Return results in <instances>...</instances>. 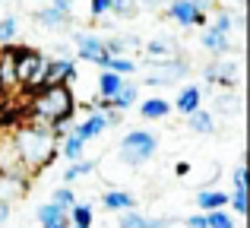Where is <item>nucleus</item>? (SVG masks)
<instances>
[{
    "label": "nucleus",
    "instance_id": "obj_14",
    "mask_svg": "<svg viewBox=\"0 0 250 228\" xmlns=\"http://www.w3.org/2000/svg\"><path fill=\"white\" fill-rule=\"evenodd\" d=\"M25 193H29V184H25V178L0 174V200H3V203H13V200L25 197Z\"/></svg>",
    "mask_w": 250,
    "mask_h": 228
},
{
    "label": "nucleus",
    "instance_id": "obj_29",
    "mask_svg": "<svg viewBox=\"0 0 250 228\" xmlns=\"http://www.w3.org/2000/svg\"><path fill=\"white\" fill-rule=\"evenodd\" d=\"M146 219L149 216H143L140 209H127V212H121V219H117V228H146Z\"/></svg>",
    "mask_w": 250,
    "mask_h": 228
},
{
    "label": "nucleus",
    "instance_id": "obj_36",
    "mask_svg": "<svg viewBox=\"0 0 250 228\" xmlns=\"http://www.w3.org/2000/svg\"><path fill=\"white\" fill-rule=\"evenodd\" d=\"M42 228H70V216L63 212V216H54L48 219V222H42Z\"/></svg>",
    "mask_w": 250,
    "mask_h": 228
},
{
    "label": "nucleus",
    "instance_id": "obj_17",
    "mask_svg": "<svg viewBox=\"0 0 250 228\" xmlns=\"http://www.w3.org/2000/svg\"><path fill=\"white\" fill-rule=\"evenodd\" d=\"M70 19H73V16L54 10V6H44V10L35 13V22L42 25V29H63V25H70Z\"/></svg>",
    "mask_w": 250,
    "mask_h": 228
},
{
    "label": "nucleus",
    "instance_id": "obj_44",
    "mask_svg": "<svg viewBox=\"0 0 250 228\" xmlns=\"http://www.w3.org/2000/svg\"><path fill=\"white\" fill-rule=\"evenodd\" d=\"M70 228H80V225H70Z\"/></svg>",
    "mask_w": 250,
    "mask_h": 228
},
{
    "label": "nucleus",
    "instance_id": "obj_3",
    "mask_svg": "<svg viewBox=\"0 0 250 228\" xmlns=\"http://www.w3.org/2000/svg\"><path fill=\"white\" fill-rule=\"evenodd\" d=\"M155 149H159L155 133H149V130H130L121 140V159H124V165L140 168L155 155Z\"/></svg>",
    "mask_w": 250,
    "mask_h": 228
},
{
    "label": "nucleus",
    "instance_id": "obj_21",
    "mask_svg": "<svg viewBox=\"0 0 250 228\" xmlns=\"http://www.w3.org/2000/svg\"><path fill=\"white\" fill-rule=\"evenodd\" d=\"M57 152H61L67 162H80L83 155H85V143H83L76 133H67V136L61 140V149H57Z\"/></svg>",
    "mask_w": 250,
    "mask_h": 228
},
{
    "label": "nucleus",
    "instance_id": "obj_25",
    "mask_svg": "<svg viewBox=\"0 0 250 228\" xmlns=\"http://www.w3.org/2000/svg\"><path fill=\"white\" fill-rule=\"evenodd\" d=\"M104 70H114L117 76H133L136 73V61L133 57H127V54H111V61H108V67Z\"/></svg>",
    "mask_w": 250,
    "mask_h": 228
},
{
    "label": "nucleus",
    "instance_id": "obj_8",
    "mask_svg": "<svg viewBox=\"0 0 250 228\" xmlns=\"http://www.w3.org/2000/svg\"><path fill=\"white\" fill-rule=\"evenodd\" d=\"M76 80V61L70 57H51L44 70V86H61V83Z\"/></svg>",
    "mask_w": 250,
    "mask_h": 228
},
{
    "label": "nucleus",
    "instance_id": "obj_5",
    "mask_svg": "<svg viewBox=\"0 0 250 228\" xmlns=\"http://www.w3.org/2000/svg\"><path fill=\"white\" fill-rule=\"evenodd\" d=\"M231 32H234V16H231V13H219L212 22H206V32H203V48L212 51L215 57L228 54V48H231Z\"/></svg>",
    "mask_w": 250,
    "mask_h": 228
},
{
    "label": "nucleus",
    "instance_id": "obj_1",
    "mask_svg": "<svg viewBox=\"0 0 250 228\" xmlns=\"http://www.w3.org/2000/svg\"><path fill=\"white\" fill-rule=\"evenodd\" d=\"M13 149H16L19 162L25 165V171H42V168L54 165V159L61 155V152H57V143L51 140V130L35 127V124L16 130V136H13Z\"/></svg>",
    "mask_w": 250,
    "mask_h": 228
},
{
    "label": "nucleus",
    "instance_id": "obj_22",
    "mask_svg": "<svg viewBox=\"0 0 250 228\" xmlns=\"http://www.w3.org/2000/svg\"><path fill=\"white\" fill-rule=\"evenodd\" d=\"M104 48H108V54L140 51V38H136V35H114V38H104Z\"/></svg>",
    "mask_w": 250,
    "mask_h": 228
},
{
    "label": "nucleus",
    "instance_id": "obj_2",
    "mask_svg": "<svg viewBox=\"0 0 250 228\" xmlns=\"http://www.w3.org/2000/svg\"><path fill=\"white\" fill-rule=\"evenodd\" d=\"M73 111H76V99H73L67 83H61V86H42L38 92L29 95V117H38L48 127H54L61 121H70Z\"/></svg>",
    "mask_w": 250,
    "mask_h": 228
},
{
    "label": "nucleus",
    "instance_id": "obj_16",
    "mask_svg": "<svg viewBox=\"0 0 250 228\" xmlns=\"http://www.w3.org/2000/svg\"><path fill=\"white\" fill-rule=\"evenodd\" d=\"M177 51H174V44H171L168 38H155V41L146 44V63H165Z\"/></svg>",
    "mask_w": 250,
    "mask_h": 228
},
{
    "label": "nucleus",
    "instance_id": "obj_27",
    "mask_svg": "<svg viewBox=\"0 0 250 228\" xmlns=\"http://www.w3.org/2000/svg\"><path fill=\"white\" fill-rule=\"evenodd\" d=\"M16 32H19L16 16H3V19H0V48H3V44H13V41H16Z\"/></svg>",
    "mask_w": 250,
    "mask_h": 228
},
{
    "label": "nucleus",
    "instance_id": "obj_18",
    "mask_svg": "<svg viewBox=\"0 0 250 228\" xmlns=\"http://www.w3.org/2000/svg\"><path fill=\"white\" fill-rule=\"evenodd\" d=\"M124 80H127V76H117L114 70H102V73H98V83H95L98 99H111V95L124 86Z\"/></svg>",
    "mask_w": 250,
    "mask_h": 228
},
{
    "label": "nucleus",
    "instance_id": "obj_38",
    "mask_svg": "<svg viewBox=\"0 0 250 228\" xmlns=\"http://www.w3.org/2000/svg\"><path fill=\"white\" fill-rule=\"evenodd\" d=\"M168 225H174L171 216H165V219H146V228H168Z\"/></svg>",
    "mask_w": 250,
    "mask_h": 228
},
{
    "label": "nucleus",
    "instance_id": "obj_28",
    "mask_svg": "<svg viewBox=\"0 0 250 228\" xmlns=\"http://www.w3.org/2000/svg\"><path fill=\"white\" fill-rule=\"evenodd\" d=\"M203 216H206L209 228H234L231 212H225V209H212V212H203Z\"/></svg>",
    "mask_w": 250,
    "mask_h": 228
},
{
    "label": "nucleus",
    "instance_id": "obj_40",
    "mask_svg": "<svg viewBox=\"0 0 250 228\" xmlns=\"http://www.w3.org/2000/svg\"><path fill=\"white\" fill-rule=\"evenodd\" d=\"M10 216H13V203H3V200H0V225H3Z\"/></svg>",
    "mask_w": 250,
    "mask_h": 228
},
{
    "label": "nucleus",
    "instance_id": "obj_35",
    "mask_svg": "<svg viewBox=\"0 0 250 228\" xmlns=\"http://www.w3.org/2000/svg\"><path fill=\"white\" fill-rule=\"evenodd\" d=\"M231 187H234V190H247V168H244V165H238V168H234Z\"/></svg>",
    "mask_w": 250,
    "mask_h": 228
},
{
    "label": "nucleus",
    "instance_id": "obj_7",
    "mask_svg": "<svg viewBox=\"0 0 250 228\" xmlns=\"http://www.w3.org/2000/svg\"><path fill=\"white\" fill-rule=\"evenodd\" d=\"M206 80L219 83V86H225V89H234L238 86V61H231L228 54H219L206 67Z\"/></svg>",
    "mask_w": 250,
    "mask_h": 228
},
{
    "label": "nucleus",
    "instance_id": "obj_33",
    "mask_svg": "<svg viewBox=\"0 0 250 228\" xmlns=\"http://www.w3.org/2000/svg\"><path fill=\"white\" fill-rule=\"evenodd\" d=\"M228 206H231L238 216H247V190H234L231 197H228Z\"/></svg>",
    "mask_w": 250,
    "mask_h": 228
},
{
    "label": "nucleus",
    "instance_id": "obj_41",
    "mask_svg": "<svg viewBox=\"0 0 250 228\" xmlns=\"http://www.w3.org/2000/svg\"><path fill=\"white\" fill-rule=\"evenodd\" d=\"M174 174H181V178H184V174H190V162H177V165H174Z\"/></svg>",
    "mask_w": 250,
    "mask_h": 228
},
{
    "label": "nucleus",
    "instance_id": "obj_12",
    "mask_svg": "<svg viewBox=\"0 0 250 228\" xmlns=\"http://www.w3.org/2000/svg\"><path fill=\"white\" fill-rule=\"evenodd\" d=\"M136 102H140V83H133V80H124V86L111 95V108H117V111H127Z\"/></svg>",
    "mask_w": 250,
    "mask_h": 228
},
{
    "label": "nucleus",
    "instance_id": "obj_43",
    "mask_svg": "<svg viewBox=\"0 0 250 228\" xmlns=\"http://www.w3.org/2000/svg\"><path fill=\"white\" fill-rule=\"evenodd\" d=\"M10 3H19V0H10Z\"/></svg>",
    "mask_w": 250,
    "mask_h": 228
},
{
    "label": "nucleus",
    "instance_id": "obj_45",
    "mask_svg": "<svg viewBox=\"0 0 250 228\" xmlns=\"http://www.w3.org/2000/svg\"><path fill=\"white\" fill-rule=\"evenodd\" d=\"M38 3H42V0H38Z\"/></svg>",
    "mask_w": 250,
    "mask_h": 228
},
{
    "label": "nucleus",
    "instance_id": "obj_20",
    "mask_svg": "<svg viewBox=\"0 0 250 228\" xmlns=\"http://www.w3.org/2000/svg\"><path fill=\"white\" fill-rule=\"evenodd\" d=\"M196 206H200V212L225 209L228 206V193H222V190H200L196 193Z\"/></svg>",
    "mask_w": 250,
    "mask_h": 228
},
{
    "label": "nucleus",
    "instance_id": "obj_19",
    "mask_svg": "<svg viewBox=\"0 0 250 228\" xmlns=\"http://www.w3.org/2000/svg\"><path fill=\"white\" fill-rule=\"evenodd\" d=\"M187 127L193 130V133H215V114L212 111H203V108H196L193 114H187Z\"/></svg>",
    "mask_w": 250,
    "mask_h": 228
},
{
    "label": "nucleus",
    "instance_id": "obj_6",
    "mask_svg": "<svg viewBox=\"0 0 250 228\" xmlns=\"http://www.w3.org/2000/svg\"><path fill=\"white\" fill-rule=\"evenodd\" d=\"M187 61H177V57H171L165 63H149V73H146V83L149 86H171V83L184 80L187 76Z\"/></svg>",
    "mask_w": 250,
    "mask_h": 228
},
{
    "label": "nucleus",
    "instance_id": "obj_15",
    "mask_svg": "<svg viewBox=\"0 0 250 228\" xmlns=\"http://www.w3.org/2000/svg\"><path fill=\"white\" fill-rule=\"evenodd\" d=\"M140 114L146 117V121H162V117L171 114V102L162 99V95H152V99L140 102Z\"/></svg>",
    "mask_w": 250,
    "mask_h": 228
},
{
    "label": "nucleus",
    "instance_id": "obj_24",
    "mask_svg": "<svg viewBox=\"0 0 250 228\" xmlns=\"http://www.w3.org/2000/svg\"><path fill=\"white\" fill-rule=\"evenodd\" d=\"M70 216V225H80V228H92V219H95V212H92L89 203H73L67 209Z\"/></svg>",
    "mask_w": 250,
    "mask_h": 228
},
{
    "label": "nucleus",
    "instance_id": "obj_31",
    "mask_svg": "<svg viewBox=\"0 0 250 228\" xmlns=\"http://www.w3.org/2000/svg\"><path fill=\"white\" fill-rule=\"evenodd\" d=\"M215 111L219 114H234L238 111V99H234L231 92H222L219 99H215Z\"/></svg>",
    "mask_w": 250,
    "mask_h": 228
},
{
    "label": "nucleus",
    "instance_id": "obj_11",
    "mask_svg": "<svg viewBox=\"0 0 250 228\" xmlns=\"http://www.w3.org/2000/svg\"><path fill=\"white\" fill-rule=\"evenodd\" d=\"M171 108H177V114H193L196 108H203V89L200 86H184L181 92H177V102Z\"/></svg>",
    "mask_w": 250,
    "mask_h": 228
},
{
    "label": "nucleus",
    "instance_id": "obj_30",
    "mask_svg": "<svg viewBox=\"0 0 250 228\" xmlns=\"http://www.w3.org/2000/svg\"><path fill=\"white\" fill-rule=\"evenodd\" d=\"M51 203H57L61 209H70V206L76 203V193L70 190V184H63V187H57V190H51Z\"/></svg>",
    "mask_w": 250,
    "mask_h": 228
},
{
    "label": "nucleus",
    "instance_id": "obj_4",
    "mask_svg": "<svg viewBox=\"0 0 250 228\" xmlns=\"http://www.w3.org/2000/svg\"><path fill=\"white\" fill-rule=\"evenodd\" d=\"M209 3L212 0H168V16L181 29H196L209 22Z\"/></svg>",
    "mask_w": 250,
    "mask_h": 228
},
{
    "label": "nucleus",
    "instance_id": "obj_39",
    "mask_svg": "<svg viewBox=\"0 0 250 228\" xmlns=\"http://www.w3.org/2000/svg\"><path fill=\"white\" fill-rule=\"evenodd\" d=\"M187 228H209V225H206V216H203V212L190 216V219H187Z\"/></svg>",
    "mask_w": 250,
    "mask_h": 228
},
{
    "label": "nucleus",
    "instance_id": "obj_13",
    "mask_svg": "<svg viewBox=\"0 0 250 228\" xmlns=\"http://www.w3.org/2000/svg\"><path fill=\"white\" fill-rule=\"evenodd\" d=\"M16 89H19V83H16V63H13V57L0 48V95H10V92H16Z\"/></svg>",
    "mask_w": 250,
    "mask_h": 228
},
{
    "label": "nucleus",
    "instance_id": "obj_23",
    "mask_svg": "<svg viewBox=\"0 0 250 228\" xmlns=\"http://www.w3.org/2000/svg\"><path fill=\"white\" fill-rule=\"evenodd\" d=\"M98 168V162H89V159H80V162H70V168L63 171V184H76L80 178L92 174Z\"/></svg>",
    "mask_w": 250,
    "mask_h": 228
},
{
    "label": "nucleus",
    "instance_id": "obj_9",
    "mask_svg": "<svg viewBox=\"0 0 250 228\" xmlns=\"http://www.w3.org/2000/svg\"><path fill=\"white\" fill-rule=\"evenodd\" d=\"M102 206L108 212H127V209H140V203H136V197L130 190H104L102 193Z\"/></svg>",
    "mask_w": 250,
    "mask_h": 228
},
{
    "label": "nucleus",
    "instance_id": "obj_26",
    "mask_svg": "<svg viewBox=\"0 0 250 228\" xmlns=\"http://www.w3.org/2000/svg\"><path fill=\"white\" fill-rule=\"evenodd\" d=\"M111 13H114L117 19H133L136 13H140V3H136V0H111Z\"/></svg>",
    "mask_w": 250,
    "mask_h": 228
},
{
    "label": "nucleus",
    "instance_id": "obj_10",
    "mask_svg": "<svg viewBox=\"0 0 250 228\" xmlns=\"http://www.w3.org/2000/svg\"><path fill=\"white\" fill-rule=\"evenodd\" d=\"M104 130H108V117H104L102 111H92V114H85L83 124H76L73 133L80 136L83 143H89V140H95V136H102Z\"/></svg>",
    "mask_w": 250,
    "mask_h": 228
},
{
    "label": "nucleus",
    "instance_id": "obj_32",
    "mask_svg": "<svg viewBox=\"0 0 250 228\" xmlns=\"http://www.w3.org/2000/svg\"><path fill=\"white\" fill-rule=\"evenodd\" d=\"M63 212H67V209H61L57 203H51V200H48V203H42V206H38V212H35V216H38V222H48V219L63 216Z\"/></svg>",
    "mask_w": 250,
    "mask_h": 228
},
{
    "label": "nucleus",
    "instance_id": "obj_42",
    "mask_svg": "<svg viewBox=\"0 0 250 228\" xmlns=\"http://www.w3.org/2000/svg\"><path fill=\"white\" fill-rule=\"evenodd\" d=\"M136 3H140V6H146V10H155V6H162L165 0H136Z\"/></svg>",
    "mask_w": 250,
    "mask_h": 228
},
{
    "label": "nucleus",
    "instance_id": "obj_37",
    "mask_svg": "<svg viewBox=\"0 0 250 228\" xmlns=\"http://www.w3.org/2000/svg\"><path fill=\"white\" fill-rule=\"evenodd\" d=\"M48 6H54V10H61V13H67V16H73V0H51Z\"/></svg>",
    "mask_w": 250,
    "mask_h": 228
},
{
    "label": "nucleus",
    "instance_id": "obj_34",
    "mask_svg": "<svg viewBox=\"0 0 250 228\" xmlns=\"http://www.w3.org/2000/svg\"><path fill=\"white\" fill-rule=\"evenodd\" d=\"M89 13H92V19L108 16L111 13V0H89Z\"/></svg>",
    "mask_w": 250,
    "mask_h": 228
}]
</instances>
